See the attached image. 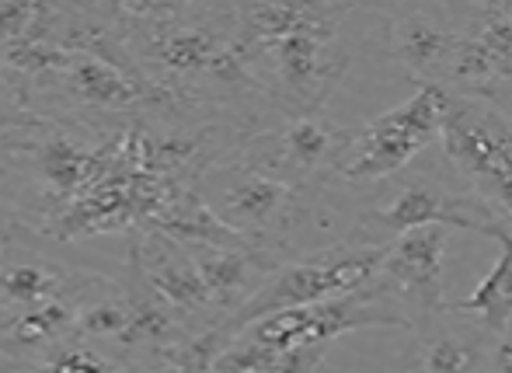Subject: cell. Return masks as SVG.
Wrapping results in <instances>:
<instances>
[{
  "label": "cell",
  "mask_w": 512,
  "mask_h": 373,
  "mask_svg": "<svg viewBox=\"0 0 512 373\" xmlns=\"http://www.w3.org/2000/svg\"><path fill=\"white\" fill-rule=\"evenodd\" d=\"M119 290H122V300H126V328H122V335L112 342L119 353L140 356L143 360V356L164 353V349L192 339V335L178 325L175 314L168 311V304L147 286V279L140 276V265H136L133 258H126V279L119 283Z\"/></svg>",
  "instance_id": "16"
},
{
  "label": "cell",
  "mask_w": 512,
  "mask_h": 373,
  "mask_svg": "<svg viewBox=\"0 0 512 373\" xmlns=\"http://www.w3.org/2000/svg\"><path fill=\"white\" fill-rule=\"evenodd\" d=\"M352 129L356 126H342L328 116L276 119L258 133L244 136L237 157L286 185L328 192L331 171H335L342 150L349 147Z\"/></svg>",
  "instance_id": "8"
},
{
  "label": "cell",
  "mask_w": 512,
  "mask_h": 373,
  "mask_svg": "<svg viewBox=\"0 0 512 373\" xmlns=\"http://www.w3.org/2000/svg\"><path fill=\"white\" fill-rule=\"evenodd\" d=\"M11 231H14V220L4 213V206H0V245H4L7 238H11Z\"/></svg>",
  "instance_id": "22"
},
{
  "label": "cell",
  "mask_w": 512,
  "mask_h": 373,
  "mask_svg": "<svg viewBox=\"0 0 512 373\" xmlns=\"http://www.w3.org/2000/svg\"><path fill=\"white\" fill-rule=\"evenodd\" d=\"M380 255H384V248L363 245V241H352V238L290 255L286 262H279V269L265 279L262 290H258L241 311H234L223 321L220 335L230 342L237 332H244V328L255 325V321L269 318V314L324 304V300L356 293L359 286H366L373 279V272H377V265H380Z\"/></svg>",
  "instance_id": "6"
},
{
  "label": "cell",
  "mask_w": 512,
  "mask_h": 373,
  "mask_svg": "<svg viewBox=\"0 0 512 373\" xmlns=\"http://www.w3.org/2000/svg\"><path fill=\"white\" fill-rule=\"evenodd\" d=\"M363 328H398L408 332V321L401 318V311L387 297H380L370 283L359 286L356 293H345V297L324 300V304L310 307H293V311H279L269 318L255 321L244 332L251 342L272 349V353H286V349L297 346H331L338 335L363 332Z\"/></svg>",
  "instance_id": "9"
},
{
  "label": "cell",
  "mask_w": 512,
  "mask_h": 373,
  "mask_svg": "<svg viewBox=\"0 0 512 373\" xmlns=\"http://www.w3.org/2000/svg\"><path fill=\"white\" fill-rule=\"evenodd\" d=\"M122 129H95L32 109L0 112L4 213L14 224L53 238L60 220L84 196L129 168Z\"/></svg>",
  "instance_id": "1"
},
{
  "label": "cell",
  "mask_w": 512,
  "mask_h": 373,
  "mask_svg": "<svg viewBox=\"0 0 512 373\" xmlns=\"http://www.w3.org/2000/svg\"><path fill=\"white\" fill-rule=\"evenodd\" d=\"M495 241L502 245L495 269L481 279L478 290H474L471 297L450 304V311L478 321L488 335H499L502 328L512 321V234L506 231V234H499Z\"/></svg>",
  "instance_id": "17"
},
{
  "label": "cell",
  "mask_w": 512,
  "mask_h": 373,
  "mask_svg": "<svg viewBox=\"0 0 512 373\" xmlns=\"http://www.w3.org/2000/svg\"><path fill=\"white\" fill-rule=\"evenodd\" d=\"M418 227H450V231L460 227V231H478L485 238L506 234L492 210L471 189H464L450 164L443 161V168L436 171L415 161L401 175L377 185V196L356 213L349 238L384 248L387 241L418 231Z\"/></svg>",
  "instance_id": "4"
},
{
  "label": "cell",
  "mask_w": 512,
  "mask_h": 373,
  "mask_svg": "<svg viewBox=\"0 0 512 373\" xmlns=\"http://www.w3.org/2000/svg\"><path fill=\"white\" fill-rule=\"evenodd\" d=\"M356 11V4H345L338 14L317 21V25L244 49L251 74H255L272 116H324V109H328V102L342 88L345 74L352 67V46L345 39V21Z\"/></svg>",
  "instance_id": "3"
},
{
  "label": "cell",
  "mask_w": 512,
  "mask_h": 373,
  "mask_svg": "<svg viewBox=\"0 0 512 373\" xmlns=\"http://www.w3.org/2000/svg\"><path fill=\"white\" fill-rule=\"evenodd\" d=\"M481 98H488L495 109L506 112V116L512 119V77H509V81L492 84V88H485V91H481Z\"/></svg>",
  "instance_id": "21"
},
{
  "label": "cell",
  "mask_w": 512,
  "mask_h": 373,
  "mask_svg": "<svg viewBox=\"0 0 512 373\" xmlns=\"http://www.w3.org/2000/svg\"><path fill=\"white\" fill-rule=\"evenodd\" d=\"M481 373H512V325H506L495 335L492 353H488V363Z\"/></svg>",
  "instance_id": "20"
},
{
  "label": "cell",
  "mask_w": 512,
  "mask_h": 373,
  "mask_svg": "<svg viewBox=\"0 0 512 373\" xmlns=\"http://www.w3.org/2000/svg\"><path fill=\"white\" fill-rule=\"evenodd\" d=\"M439 154L512 234V119L488 98L439 88Z\"/></svg>",
  "instance_id": "5"
},
{
  "label": "cell",
  "mask_w": 512,
  "mask_h": 373,
  "mask_svg": "<svg viewBox=\"0 0 512 373\" xmlns=\"http://www.w3.org/2000/svg\"><path fill=\"white\" fill-rule=\"evenodd\" d=\"M129 258L140 265V276L168 304V311L175 314L185 332L203 335L209 328H220V314L209 304L199 269L182 241L157 227H136L129 231Z\"/></svg>",
  "instance_id": "13"
},
{
  "label": "cell",
  "mask_w": 512,
  "mask_h": 373,
  "mask_svg": "<svg viewBox=\"0 0 512 373\" xmlns=\"http://www.w3.org/2000/svg\"><path fill=\"white\" fill-rule=\"evenodd\" d=\"M446 241H450V227H418L384 245L370 286L398 307L408 328L436 318L450 304L443 297Z\"/></svg>",
  "instance_id": "11"
},
{
  "label": "cell",
  "mask_w": 512,
  "mask_h": 373,
  "mask_svg": "<svg viewBox=\"0 0 512 373\" xmlns=\"http://www.w3.org/2000/svg\"><path fill=\"white\" fill-rule=\"evenodd\" d=\"M411 346L401 356V373H481L492 353L495 335L478 321L450 311L408 328Z\"/></svg>",
  "instance_id": "14"
},
{
  "label": "cell",
  "mask_w": 512,
  "mask_h": 373,
  "mask_svg": "<svg viewBox=\"0 0 512 373\" xmlns=\"http://www.w3.org/2000/svg\"><path fill=\"white\" fill-rule=\"evenodd\" d=\"M439 143V88H415V95L352 129L331 185H380L401 175L429 147Z\"/></svg>",
  "instance_id": "7"
},
{
  "label": "cell",
  "mask_w": 512,
  "mask_h": 373,
  "mask_svg": "<svg viewBox=\"0 0 512 373\" xmlns=\"http://www.w3.org/2000/svg\"><path fill=\"white\" fill-rule=\"evenodd\" d=\"M115 279L84 272L60 262L49 251L32 248L25 227L14 224L11 238L0 245V318L18 311H32L60 297H84L112 286Z\"/></svg>",
  "instance_id": "12"
},
{
  "label": "cell",
  "mask_w": 512,
  "mask_h": 373,
  "mask_svg": "<svg viewBox=\"0 0 512 373\" xmlns=\"http://www.w3.org/2000/svg\"><path fill=\"white\" fill-rule=\"evenodd\" d=\"M324 360H328V346L324 342H317V346H297L279 353L269 373H324Z\"/></svg>",
  "instance_id": "19"
},
{
  "label": "cell",
  "mask_w": 512,
  "mask_h": 373,
  "mask_svg": "<svg viewBox=\"0 0 512 373\" xmlns=\"http://www.w3.org/2000/svg\"><path fill=\"white\" fill-rule=\"evenodd\" d=\"M199 269L209 304L220 314V325L230 318L234 311H241L262 283L279 269V262L286 258L272 255V251H258V248H213V245H185Z\"/></svg>",
  "instance_id": "15"
},
{
  "label": "cell",
  "mask_w": 512,
  "mask_h": 373,
  "mask_svg": "<svg viewBox=\"0 0 512 373\" xmlns=\"http://www.w3.org/2000/svg\"><path fill=\"white\" fill-rule=\"evenodd\" d=\"M196 196L244 245L279 258L300 255L297 241L310 227H328L324 192L279 182L241 161L237 150L199 175Z\"/></svg>",
  "instance_id": "2"
},
{
  "label": "cell",
  "mask_w": 512,
  "mask_h": 373,
  "mask_svg": "<svg viewBox=\"0 0 512 373\" xmlns=\"http://www.w3.org/2000/svg\"><path fill=\"white\" fill-rule=\"evenodd\" d=\"M387 53L415 81V88H443L467 35V0L436 4H387Z\"/></svg>",
  "instance_id": "10"
},
{
  "label": "cell",
  "mask_w": 512,
  "mask_h": 373,
  "mask_svg": "<svg viewBox=\"0 0 512 373\" xmlns=\"http://www.w3.org/2000/svg\"><path fill=\"white\" fill-rule=\"evenodd\" d=\"M46 373H126L115 360H108L105 353H98L91 342L67 339L63 346H56L53 353L42 356Z\"/></svg>",
  "instance_id": "18"
}]
</instances>
